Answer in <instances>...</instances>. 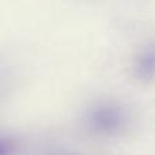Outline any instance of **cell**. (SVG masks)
Returning <instances> with one entry per match:
<instances>
[{"label": "cell", "mask_w": 155, "mask_h": 155, "mask_svg": "<svg viewBox=\"0 0 155 155\" xmlns=\"http://www.w3.org/2000/svg\"><path fill=\"white\" fill-rule=\"evenodd\" d=\"M134 74L142 82L155 79V44L143 46L134 59Z\"/></svg>", "instance_id": "cell-2"}, {"label": "cell", "mask_w": 155, "mask_h": 155, "mask_svg": "<svg viewBox=\"0 0 155 155\" xmlns=\"http://www.w3.org/2000/svg\"><path fill=\"white\" fill-rule=\"evenodd\" d=\"M16 143L10 137L0 135V155H15Z\"/></svg>", "instance_id": "cell-3"}, {"label": "cell", "mask_w": 155, "mask_h": 155, "mask_svg": "<svg viewBox=\"0 0 155 155\" xmlns=\"http://www.w3.org/2000/svg\"><path fill=\"white\" fill-rule=\"evenodd\" d=\"M131 124V113L123 104L101 101L84 114V127L97 137H116L123 135Z\"/></svg>", "instance_id": "cell-1"}]
</instances>
